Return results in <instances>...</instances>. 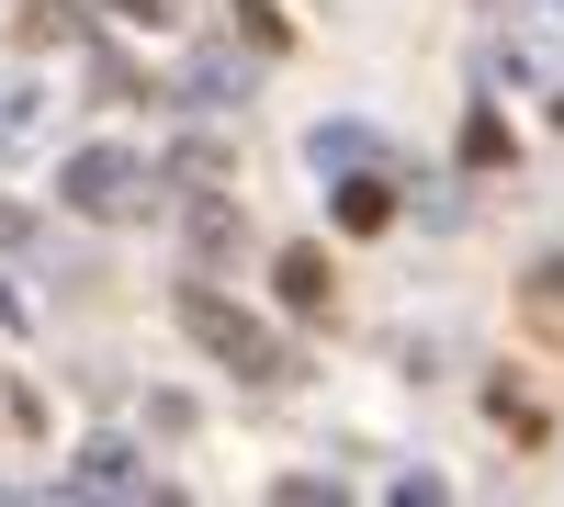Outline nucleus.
Here are the masks:
<instances>
[{
    "label": "nucleus",
    "instance_id": "9",
    "mask_svg": "<svg viewBox=\"0 0 564 507\" xmlns=\"http://www.w3.org/2000/svg\"><path fill=\"white\" fill-rule=\"evenodd\" d=\"M339 225H361V238H372V225H395V180H384V169H350V180H339Z\"/></svg>",
    "mask_w": 564,
    "mask_h": 507
},
{
    "label": "nucleus",
    "instance_id": "14",
    "mask_svg": "<svg viewBox=\"0 0 564 507\" xmlns=\"http://www.w3.org/2000/svg\"><path fill=\"white\" fill-rule=\"evenodd\" d=\"M0 249H34V214L23 203H0Z\"/></svg>",
    "mask_w": 564,
    "mask_h": 507
},
{
    "label": "nucleus",
    "instance_id": "5",
    "mask_svg": "<svg viewBox=\"0 0 564 507\" xmlns=\"http://www.w3.org/2000/svg\"><path fill=\"white\" fill-rule=\"evenodd\" d=\"M181 238H193L204 260H226V249H238V238H249V214H238V203H226V192H193V203H181Z\"/></svg>",
    "mask_w": 564,
    "mask_h": 507
},
{
    "label": "nucleus",
    "instance_id": "7",
    "mask_svg": "<svg viewBox=\"0 0 564 507\" xmlns=\"http://www.w3.org/2000/svg\"><path fill=\"white\" fill-rule=\"evenodd\" d=\"M34 135H45L34 79H23V68H0V158H12V147H34Z\"/></svg>",
    "mask_w": 564,
    "mask_h": 507
},
{
    "label": "nucleus",
    "instance_id": "12",
    "mask_svg": "<svg viewBox=\"0 0 564 507\" xmlns=\"http://www.w3.org/2000/svg\"><path fill=\"white\" fill-rule=\"evenodd\" d=\"M463 158L497 169V158H508V124H497V113H463Z\"/></svg>",
    "mask_w": 564,
    "mask_h": 507
},
{
    "label": "nucleus",
    "instance_id": "15",
    "mask_svg": "<svg viewBox=\"0 0 564 507\" xmlns=\"http://www.w3.org/2000/svg\"><path fill=\"white\" fill-rule=\"evenodd\" d=\"M553 124H564V90H553Z\"/></svg>",
    "mask_w": 564,
    "mask_h": 507
},
{
    "label": "nucleus",
    "instance_id": "16",
    "mask_svg": "<svg viewBox=\"0 0 564 507\" xmlns=\"http://www.w3.org/2000/svg\"><path fill=\"white\" fill-rule=\"evenodd\" d=\"M553 12H564V0H553Z\"/></svg>",
    "mask_w": 564,
    "mask_h": 507
},
{
    "label": "nucleus",
    "instance_id": "2",
    "mask_svg": "<svg viewBox=\"0 0 564 507\" xmlns=\"http://www.w3.org/2000/svg\"><path fill=\"white\" fill-rule=\"evenodd\" d=\"M57 192H68L90 225H124V214H148V203H159V169L135 158V147H79V158L57 169Z\"/></svg>",
    "mask_w": 564,
    "mask_h": 507
},
{
    "label": "nucleus",
    "instance_id": "8",
    "mask_svg": "<svg viewBox=\"0 0 564 507\" xmlns=\"http://www.w3.org/2000/svg\"><path fill=\"white\" fill-rule=\"evenodd\" d=\"M316 169H384V135H372V124H316Z\"/></svg>",
    "mask_w": 564,
    "mask_h": 507
},
{
    "label": "nucleus",
    "instance_id": "4",
    "mask_svg": "<svg viewBox=\"0 0 564 507\" xmlns=\"http://www.w3.org/2000/svg\"><path fill=\"white\" fill-rule=\"evenodd\" d=\"M57 496H148V463H135V451H113V440H90L79 463L57 474Z\"/></svg>",
    "mask_w": 564,
    "mask_h": 507
},
{
    "label": "nucleus",
    "instance_id": "10",
    "mask_svg": "<svg viewBox=\"0 0 564 507\" xmlns=\"http://www.w3.org/2000/svg\"><path fill=\"white\" fill-rule=\"evenodd\" d=\"M12 34H23V45H79V34H90V12H79V0H34Z\"/></svg>",
    "mask_w": 564,
    "mask_h": 507
},
{
    "label": "nucleus",
    "instance_id": "11",
    "mask_svg": "<svg viewBox=\"0 0 564 507\" xmlns=\"http://www.w3.org/2000/svg\"><path fill=\"white\" fill-rule=\"evenodd\" d=\"M531 328H553V339H564V260H542V271H531Z\"/></svg>",
    "mask_w": 564,
    "mask_h": 507
},
{
    "label": "nucleus",
    "instance_id": "3",
    "mask_svg": "<svg viewBox=\"0 0 564 507\" xmlns=\"http://www.w3.org/2000/svg\"><path fill=\"white\" fill-rule=\"evenodd\" d=\"M181 102H193V113H238V102H249L238 45H193V68H181Z\"/></svg>",
    "mask_w": 564,
    "mask_h": 507
},
{
    "label": "nucleus",
    "instance_id": "6",
    "mask_svg": "<svg viewBox=\"0 0 564 507\" xmlns=\"http://www.w3.org/2000/svg\"><path fill=\"white\" fill-rule=\"evenodd\" d=\"M327 294H339L327 249H282V305H294V316H327Z\"/></svg>",
    "mask_w": 564,
    "mask_h": 507
},
{
    "label": "nucleus",
    "instance_id": "13",
    "mask_svg": "<svg viewBox=\"0 0 564 507\" xmlns=\"http://www.w3.org/2000/svg\"><path fill=\"white\" fill-rule=\"evenodd\" d=\"M238 34H249L260 57H271V45H282V12H271V0H238Z\"/></svg>",
    "mask_w": 564,
    "mask_h": 507
},
{
    "label": "nucleus",
    "instance_id": "1",
    "mask_svg": "<svg viewBox=\"0 0 564 507\" xmlns=\"http://www.w3.org/2000/svg\"><path fill=\"white\" fill-rule=\"evenodd\" d=\"M181 328H193V350H204V361H226L238 384H294V339L260 328L249 305H226L215 283H181Z\"/></svg>",
    "mask_w": 564,
    "mask_h": 507
}]
</instances>
